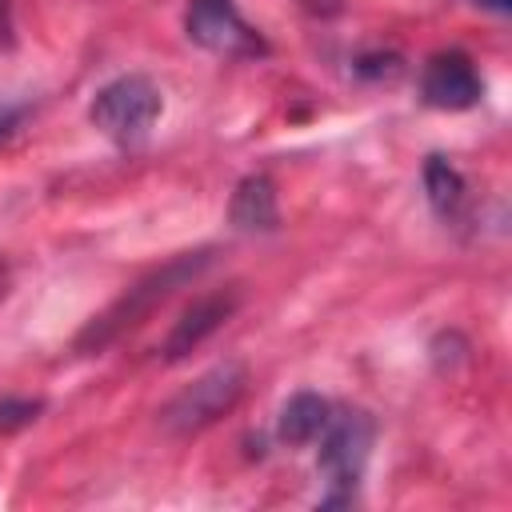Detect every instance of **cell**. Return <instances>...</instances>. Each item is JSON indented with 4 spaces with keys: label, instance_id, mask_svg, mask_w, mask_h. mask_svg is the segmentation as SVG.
<instances>
[{
    "label": "cell",
    "instance_id": "obj_8",
    "mask_svg": "<svg viewBox=\"0 0 512 512\" xmlns=\"http://www.w3.org/2000/svg\"><path fill=\"white\" fill-rule=\"evenodd\" d=\"M228 220L240 232H272L280 224V208H276V184L264 172H252L236 184L232 200H228Z\"/></svg>",
    "mask_w": 512,
    "mask_h": 512
},
{
    "label": "cell",
    "instance_id": "obj_5",
    "mask_svg": "<svg viewBox=\"0 0 512 512\" xmlns=\"http://www.w3.org/2000/svg\"><path fill=\"white\" fill-rule=\"evenodd\" d=\"M184 32L204 52L232 56V60H240V56H264L268 52L264 36L236 12L232 0H188Z\"/></svg>",
    "mask_w": 512,
    "mask_h": 512
},
{
    "label": "cell",
    "instance_id": "obj_7",
    "mask_svg": "<svg viewBox=\"0 0 512 512\" xmlns=\"http://www.w3.org/2000/svg\"><path fill=\"white\" fill-rule=\"evenodd\" d=\"M236 304H240V296H236L232 288H228V292L200 296L196 304H188V308L180 312V320L172 324L168 340H164V360H180V356H188L192 348H200V344L236 312Z\"/></svg>",
    "mask_w": 512,
    "mask_h": 512
},
{
    "label": "cell",
    "instance_id": "obj_12",
    "mask_svg": "<svg viewBox=\"0 0 512 512\" xmlns=\"http://www.w3.org/2000/svg\"><path fill=\"white\" fill-rule=\"evenodd\" d=\"M24 120V104H8L0 100V140H8L16 132V124Z\"/></svg>",
    "mask_w": 512,
    "mask_h": 512
},
{
    "label": "cell",
    "instance_id": "obj_1",
    "mask_svg": "<svg viewBox=\"0 0 512 512\" xmlns=\"http://www.w3.org/2000/svg\"><path fill=\"white\" fill-rule=\"evenodd\" d=\"M208 264H212V248H196V252L172 256L168 264H160L156 272H148L144 280H136L124 296H116L100 316H92V320L84 324V332L76 336V352H84V356L104 352V348L116 344L124 332L140 328L168 296H176L184 284H192Z\"/></svg>",
    "mask_w": 512,
    "mask_h": 512
},
{
    "label": "cell",
    "instance_id": "obj_6",
    "mask_svg": "<svg viewBox=\"0 0 512 512\" xmlns=\"http://www.w3.org/2000/svg\"><path fill=\"white\" fill-rule=\"evenodd\" d=\"M420 96L424 104L440 108V112H464V108H476L480 96H484V80L476 72V64L448 48V52H436L428 64H424V76H420Z\"/></svg>",
    "mask_w": 512,
    "mask_h": 512
},
{
    "label": "cell",
    "instance_id": "obj_14",
    "mask_svg": "<svg viewBox=\"0 0 512 512\" xmlns=\"http://www.w3.org/2000/svg\"><path fill=\"white\" fill-rule=\"evenodd\" d=\"M304 12H312V16H320V20H328V16H336L340 8H344V0H296Z\"/></svg>",
    "mask_w": 512,
    "mask_h": 512
},
{
    "label": "cell",
    "instance_id": "obj_13",
    "mask_svg": "<svg viewBox=\"0 0 512 512\" xmlns=\"http://www.w3.org/2000/svg\"><path fill=\"white\" fill-rule=\"evenodd\" d=\"M16 44V24H12V0H0V48L8 52Z\"/></svg>",
    "mask_w": 512,
    "mask_h": 512
},
{
    "label": "cell",
    "instance_id": "obj_11",
    "mask_svg": "<svg viewBox=\"0 0 512 512\" xmlns=\"http://www.w3.org/2000/svg\"><path fill=\"white\" fill-rule=\"evenodd\" d=\"M44 412V400L32 396H4L0 400V432H20Z\"/></svg>",
    "mask_w": 512,
    "mask_h": 512
},
{
    "label": "cell",
    "instance_id": "obj_16",
    "mask_svg": "<svg viewBox=\"0 0 512 512\" xmlns=\"http://www.w3.org/2000/svg\"><path fill=\"white\" fill-rule=\"evenodd\" d=\"M0 292H4V264H0Z\"/></svg>",
    "mask_w": 512,
    "mask_h": 512
},
{
    "label": "cell",
    "instance_id": "obj_9",
    "mask_svg": "<svg viewBox=\"0 0 512 512\" xmlns=\"http://www.w3.org/2000/svg\"><path fill=\"white\" fill-rule=\"evenodd\" d=\"M328 416H332V408H328L324 396H316V392H296V396L280 408L276 436H280L284 444H292V448H304V444L320 440Z\"/></svg>",
    "mask_w": 512,
    "mask_h": 512
},
{
    "label": "cell",
    "instance_id": "obj_2",
    "mask_svg": "<svg viewBox=\"0 0 512 512\" xmlns=\"http://www.w3.org/2000/svg\"><path fill=\"white\" fill-rule=\"evenodd\" d=\"M376 440V424L360 408H344L328 416L320 432V476L328 480V496L320 500L324 508H340L356 500V484L364 476L368 452Z\"/></svg>",
    "mask_w": 512,
    "mask_h": 512
},
{
    "label": "cell",
    "instance_id": "obj_4",
    "mask_svg": "<svg viewBox=\"0 0 512 512\" xmlns=\"http://www.w3.org/2000/svg\"><path fill=\"white\" fill-rule=\"evenodd\" d=\"M244 384H248V372L244 364L236 360H224L216 368H208L200 380H192L168 408H164V428L172 436H196L204 432L208 424H216L224 412L236 408V400L244 396Z\"/></svg>",
    "mask_w": 512,
    "mask_h": 512
},
{
    "label": "cell",
    "instance_id": "obj_3",
    "mask_svg": "<svg viewBox=\"0 0 512 512\" xmlns=\"http://www.w3.org/2000/svg\"><path fill=\"white\" fill-rule=\"evenodd\" d=\"M160 108H164L160 88H156L148 76L128 72V76H116L112 84H104V88L92 96L88 120H92V128H100L112 144L136 148V144L152 132V124L160 120Z\"/></svg>",
    "mask_w": 512,
    "mask_h": 512
},
{
    "label": "cell",
    "instance_id": "obj_10",
    "mask_svg": "<svg viewBox=\"0 0 512 512\" xmlns=\"http://www.w3.org/2000/svg\"><path fill=\"white\" fill-rule=\"evenodd\" d=\"M424 192H428V204L440 220H460L464 204H468V188H464V176L456 172V164L440 152H432L424 160Z\"/></svg>",
    "mask_w": 512,
    "mask_h": 512
},
{
    "label": "cell",
    "instance_id": "obj_15",
    "mask_svg": "<svg viewBox=\"0 0 512 512\" xmlns=\"http://www.w3.org/2000/svg\"><path fill=\"white\" fill-rule=\"evenodd\" d=\"M476 8H488V12H496V16H508L512 12V0H472Z\"/></svg>",
    "mask_w": 512,
    "mask_h": 512
}]
</instances>
